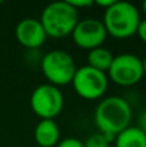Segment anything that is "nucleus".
<instances>
[{
	"instance_id": "nucleus-3",
	"label": "nucleus",
	"mask_w": 146,
	"mask_h": 147,
	"mask_svg": "<svg viewBox=\"0 0 146 147\" xmlns=\"http://www.w3.org/2000/svg\"><path fill=\"white\" fill-rule=\"evenodd\" d=\"M39 21L48 38L61 39L71 35L79 22V12L67 0L53 1L41 10Z\"/></svg>"
},
{
	"instance_id": "nucleus-5",
	"label": "nucleus",
	"mask_w": 146,
	"mask_h": 147,
	"mask_svg": "<svg viewBox=\"0 0 146 147\" xmlns=\"http://www.w3.org/2000/svg\"><path fill=\"white\" fill-rule=\"evenodd\" d=\"M30 106L40 120H54L64 110L65 98L58 86L44 83L32 90Z\"/></svg>"
},
{
	"instance_id": "nucleus-8",
	"label": "nucleus",
	"mask_w": 146,
	"mask_h": 147,
	"mask_svg": "<svg viewBox=\"0 0 146 147\" xmlns=\"http://www.w3.org/2000/svg\"><path fill=\"white\" fill-rule=\"evenodd\" d=\"M71 38L76 47L89 52L98 47H102L107 38V32L101 20L84 18L79 20L76 23L74 31L71 32Z\"/></svg>"
},
{
	"instance_id": "nucleus-4",
	"label": "nucleus",
	"mask_w": 146,
	"mask_h": 147,
	"mask_svg": "<svg viewBox=\"0 0 146 147\" xmlns=\"http://www.w3.org/2000/svg\"><path fill=\"white\" fill-rule=\"evenodd\" d=\"M40 69L48 84L59 88L71 84L78 67L69 52L53 49L47 52L40 59Z\"/></svg>"
},
{
	"instance_id": "nucleus-13",
	"label": "nucleus",
	"mask_w": 146,
	"mask_h": 147,
	"mask_svg": "<svg viewBox=\"0 0 146 147\" xmlns=\"http://www.w3.org/2000/svg\"><path fill=\"white\" fill-rule=\"evenodd\" d=\"M110 145L111 143L100 132L91 134L84 142V147H110Z\"/></svg>"
},
{
	"instance_id": "nucleus-7",
	"label": "nucleus",
	"mask_w": 146,
	"mask_h": 147,
	"mask_svg": "<svg viewBox=\"0 0 146 147\" xmlns=\"http://www.w3.org/2000/svg\"><path fill=\"white\" fill-rule=\"evenodd\" d=\"M106 74L109 80L124 88L139 84L145 76L142 59L132 53H122L114 56L111 66Z\"/></svg>"
},
{
	"instance_id": "nucleus-18",
	"label": "nucleus",
	"mask_w": 146,
	"mask_h": 147,
	"mask_svg": "<svg viewBox=\"0 0 146 147\" xmlns=\"http://www.w3.org/2000/svg\"><path fill=\"white\" fill-rule=\"evenodd\" d=\"M114 1H115V0H96V1H93V5L100 7L105 10V9H107L109 7H111Z\"/></svg>"
},
{
	"instance_id": "nucleus-10",
	"label": "nucleus",
	"mask_w": 146,
	"mask_h": 147,
	"mask_svg": "<svg viewBox=\"0 0 146 147\" xmlns=\"http://www.w3.org/2000/svg\"><path fill=\"white\" fill-rule=\"evenodd\" d=\"M61 137L59 127L54 120H40L34 130V138L39 147H56Z\"/></svg>"
},
{
	"instance_id": "nucleus-20",
	"label": "nucleus",
	"mask_w": 146,
	"mask_h": 147,
	"mask_svg": "<svg viewBox=\"0 0 146 147\" xmlns=\"http://www.w3.org/2000/svg\"><path fill=\"white\" fill-rule=\"evenodd\" d=\"M141 9H142V13L145 14V18H146V0L144 3H142V5H141Z\"/></svg>"
},
{
	"instance_id": "nucleus-15",
	"label": "nucleus",
	"mask_w": 146,
	"mask_h": 147,
	"mask_svg": "<svg viewBox=\"0 0 146 147\" xmlns=\"http://www.w3.org/2000/svg\"><path fill=\"white\" fill-rule=\"evenodd\" d=\"M74 7L75 9L79 12V9H84V8H91L93 7V0H67Z\"/></svg>"
},
{
	"instance_id": "nucleus-11",
	"label": "nucleus",
	"mask_w": 146,
	"mask_h": 147,
	"mask_svg": "<svg viewBox=\"0 0 146 147\" xmlns=\"http://www.w3.org/2000/svg\"><path fill=\"white\" fill-rule=\"evenodd\" d=\"M115 147H146V134L137 125H129L114 140Z\"/></svg>"
},
{
	"instance_id": "nucleus-19",
	"label": "nucleus",
	"mask_w": 146,
	"mask_h": 147,
	"mask_svg": "<svg viewBox=\"0 0 146 147\" xmlns=\"http://www.w3.org/2000/svg\"><path fill=\"white\" fill-rule=\"evenodd\" d=\"M142 66H144V74L146 76V54H145L144 58H142Z\"/></svg>"
},
{
	"instance_id": "nucleus-9",
	"label": "nucleus",
	"mask_w": 146,
	"mask_h": 147,
	"mask_svg": "<svg viewBox=\"0 0 146 147\" xmlns=\"http://www.w3.org/2000/svg\"><path fill=\"white\" fill-rule=\"evenodd\" d=\"M16 40L28 51L39 49L47 40V34L38 18H23L17 23L14 30Z\"/></svg>"
},
{
	"instance_id": "nucleus-17",
	"label": "nucleus",
	"mask_w": 146,
	"mask_h": 147,
	"mask_svg": "<svg viewBox=\"0 0 146 147\" xmlns=\"http://www.w3.org/2000/svg\"><path fill=\"white\" fill-rule=\"evenodd\" d=\"M137 127H139L140 129L146 134V109L144 110V111L140 112L139 120H137Z\"/></svg>"
},
{
	"instance_id": "nucleus-12",
	"label": "nucleus",
	"mask_w": 146,
	"mask_h": 147,
	"mask_svg": "<svg viewBox=\"0 0 146 147\" xmlns=\"http://www.w3.org/2000/svg\"><path fill=\"white\" fill-rule=\"evenodd\" d=\"M113 59H114V54L111 53V51L107 48H103V47H98L96 49H92L87 54L88 66L105 74L110 69Z\"/></svg>"
},
{
	"instance_id": "nucleus-2",
	"label": "nucleus",
	"mask_w": 146,
	"mask_h": 147,
	"mask_svg": "<svg viewBox=\"0 0 146 147\" xmlns=\"http://www.w3.org/2000/svg\"><path fill=\"white\" fill-rule=\"evenodd\" d=\"M141 20V13L135 4L115 0L111 7L103 10L102 23L107 35L124 40L136 35Z\"/></svg>"
},
{
	"instance_id": "nucleus-14",
	"label": "nucleus",
	"mask_w": 146,
	"mask_h": 147,
	"mask_svg": "<svg viewBox=\"0 0 146 147\" xmlns=\"http://www.w3.org/2000/svg\"><path fill=\"white\" fill-rule=\"evenodd\" d=\"M56 147H84V142L74 137H67L59 141Z\"/></svg>"
},
{
	"instance_id": "nucleus-16",
	"label": "nucleus",
	"mask_w": 146,
	"mask_h": 147,
	"mask_svg": "<svg viewBox=\"0 0 146 147\" xmlns=\"http://www.w3.org/2000/svg\"><path fill=\"white\" fill-rule=\"evenodd\" d=\"M136 35L139 36V39L142 41V43L146 44V18L141 20V22H140V25H139V28H137Z\"/></svg>"
},
{
	"instance_id": "nucleus-22",
	"label": "nucleus",
	"mask_w": 146,
	"mask_h": 147,
	"mask_svg": "<svg viewBox=\"0 0 146 147\" xmlns=\"http://www.w3.org/2000/svg\"><path fill=\"white\" fill-rule=\"evenodd\" d=\"M0 31H1V27H0Z\"/></svg>"
},
{
	"instance_id": "nucleus-1",
	"label": "nucleus",
	"mask_w": 146,
	"mask_h": 147,
	"mask_svg": "<svg viewBox=\"0 0 146 147\" xmlns=\"http://www.w3.org/2000/svg\"><path fill=\"white\" fill-rule=\"evenodd\" d=\"M132 107L126 98L110 96L103 98L95 110V123L98 132L102 133L110 143L132 121Z\"/></svg>"
},
{
	"instance_id": "nucleus-21",
	"label": "nucleus",
	"mask_w": 146,
	"mask_h": 147,
	"mask_svg": "<svg viewBox=\"0 0 146 147\" xmlns=\"http://www.w3.org/2000/svg\"><path fill=\"white\" fill-rule=\"evenodd\" d=\"M1 3H3V1H1V0H0V5H1Z\"/></svg>"
},
{
	"instance_id": "nucleus-6",
	"label": "nucleus",
	"mask_w": 146,
	"mask_h": 147,
	"mask_svg": "<svg viewBox=\"0 0 146 147\" xmlns=\"http://www.w3.org/2000/svg\"><path fill=\"white\" fill-rule=\"evenodd\" d=\"M71 84L75 93L80 98L87 101H96L102 98L107 92L109 78L107 74L85 65L76 69Z\"/></svg>"
}]
</instances>
